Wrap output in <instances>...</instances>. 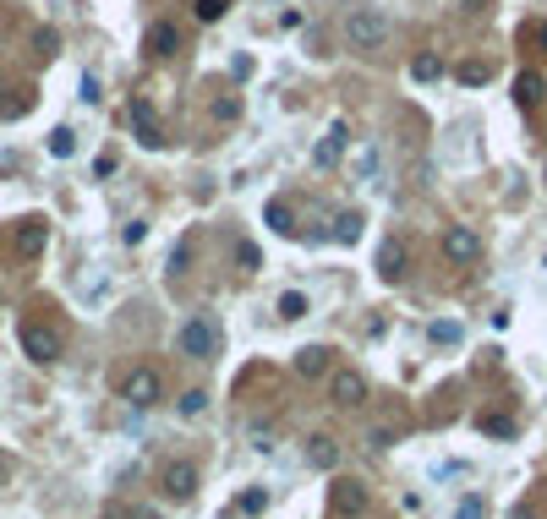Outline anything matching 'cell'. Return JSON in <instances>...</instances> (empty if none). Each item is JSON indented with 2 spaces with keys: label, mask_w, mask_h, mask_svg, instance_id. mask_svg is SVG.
Returning a JSON list of instances; mask_svg holds the SVG:
<instances>
[{
  "label": "cell",
  "mask_w": 547,
  "mask_h": 519,
  "mask_svg": "<svg viewBox=\"0 0 547 519\" xmlns=\"http://www.w3.org/2000/svg\"><path fill=\"white\" fill-rule=\"evenodd\" d=\"M50 153L55 159H72L77 153V132H72V126H55V132H50Z\"/></svg>",
  "instance_id": "obj_21"
},
{
  "label": "cell",
  "mask_w": 547,
  "mask_h": 519,
  "mask_svg": "<svg viewBox=\"0 0 547 519\" xmlns=\"http://www.w3.org/2000/svg\"><path fill=\"white\" fill-rule=\"evenodd\" d=\"M191 12H198V22H219L231 12V0H191Z\"/></svg>",
  "instance_id": "obj_26"
},
{
  "label": "cell",
  "mask_w": 547,
  "mask_h": 519,
  "mask_svg": "<svg viewBox=\"0 0 547 519\" xmlns=\"http://www.w3.org/2000/svg\"><path fill=\"white\" fill-rule=\"evenodd\" d=\"M460 6H465V12H481V6H488V0H460Z\"/></svg>",
  "instance_id": "obj_36"
},
{
  "label": "cell",
  "mask_w": 547,
  "mask_h": 519,
  "mask_svg": "<svg viewBox=\"0 0 547 519\" xmlns=\"http://www.w3.org/2000/svg\"><path fill=\"white\" fill-rule=\"evenodd\" d=\"M34 50H39L44 60H50V55L60 50V34H55V27H39V34H34Z\"/></svg>",
  "instance_id": "obj_28"
},
{
  "label": "cell",
  "mask_w": 547,
  "mask_h": 519,
  "mask_svg": "<svg viewBox=\"0 0 547 519\" xmlns=\"http://www.w3.org/2000/svg\"><path fill=\"white\" fill-rule=\"evenodd\" d=\"M536 39H542V50H547V22H542V27H536Z\"/></svg>",
  "instance_id": "obj_38"
},
{
  "label": "cell",
  "mask_w": 547,
  "mask_h": 519,
  "mask_svg": "<svg viewBox=\"0 0 547 519\" xmlns=\"http://www.w3.org/2000/svg\"><path fill=\"white\" fill-rule=\"evenodd\" d=\"M263 503H269V492H241V514H257Z\"/></svg>",
  "instance_id": "obj_34"
},
{
  "label": "cell",
  "mask_w": 547,
  "mask_h": 519,
  "mask_svg": "<svg viewBox=\"0 0 547 519\" xmlns=\"http://www.w3.org/2000/svg\"><path fill=\"white\" fill-rule=\"evenodd\" d=\"M274 312H279V322H301V317L312 312V301H307V290H285V296L274 301Z\"/></svg>",
  "instance_id": "obj_16"
},
{
  "label": "cell",
  "mask_w": 547,
  "mask_h": 519,
  "mask_svg": "<svg viewBox=\"0 0 547 519\" xmlns=\"http://www.w3.org/2000/svg\"><path fill=\"white\" fill-rule=\"evenodd\" d=\"M22 350H27V361L50 367L55 355H60V334H55V329H44V322H22Z\"/></svg>",
  "instance_id": "obj_4"
},
{
  "label": "cell",
  "mask_w": 547,
  "mask_h": 519,
  "mask_svg": "<svg viewBox=\"0 0 547 519\" xmlns=\"http://www.w3.org/2000/svg\"><path fill=\"white\" fill-rule=\"evenodd\" d=\"M121 241H126V246H137V241H148V224H143V219H132V224H126V230H121Z\"/></svg>",
  "instance_id": "obj_32"
},
{
  "label": "cell",
  "mask_w": 547,
  "mask_h": 519,
  "mask_svg": "<svg viewBox=\"0 0 547 519\" xmlns=\"http://www.w3.org/2000/svg\"><path fill=\"white\" fill-rule=\"evenodd\" d=\"M443 72H449V66H443V55H433V50H422V55L410 60V77H416V82H438Z\"/></svg>",
  "instance_id": "obj_20"
},
{
  "label": "cell",
  "mask_w": 547,
  "mask_h": 519,
  "mask_svg": "<svg viewBox=\"0 0 547 519\" xmlns=\"http://www.w3.org/2000/svg\"><path fill=\"white\" fill-rule=\"evenodd\" d=\"M455 519H488V503H481V492H465L455 503Z\"/></svg>",
  "instance_id": "obj_25"
},
{
  "label": "cell",
  "mask_w": 547,
  "mask_h": 519,
  "mask_svg": "<svg viewBox=\"0 0 547 519\" xmlns=\"http://www.w3.org/2000/svg\"><path fill=\"white\" fill-rule=\"evenodd\" d=\"M345 137H350V132H345V120H334V126H329V137L312 148V165H317V170H334V165H340V153H345Z\"/></svg>",
  "instance_id": "obj_9"
},
{
  "label": "cell",
  "mask_w": 547,
  "mask_h": 519,
  "mask_svg": "<svg viewBox=\"0 0 547 519\" xmlns=\"http://www.w3.org/2000/svg\"><path fill=\"white\" fill-rule=\"evenodd\" d=\"M509 519H531V508H514V514H509Z\"/></svg>",
  "instance_id": "obj_37"
},
{
  "label": "cell",
  "mask_w": 547,
  "mask_h": 519,
  "mask_svg": "<svg viewBox=\"0 0 547 519\" xmlns=\"http://www.w3.org/2000/svg\"><path fill=\"white\" fill-rule=\"evenodd\" d=\"M367 443H372L378 453H389V448H395V427H372V432H367Z\"/></svg>",
  "instance_id": "obj_30"
},
{
  "label": "cell",
  "mask_w": 547,
  "mask_h": 519,
  "mask_svg": "<svg viewBox=\"0 0 547 519\" xmlns=\"http://www.w3.org/2000/svg\"><path fill=\"white\" fill-rule=\"evenodd\" d=\"M329 399H334L340 410H356V405L367 399V377H362V372H350V367H340V372L329 377Z\"/></svg>",
  "instance_id": "obj_5"
},
{
  "label": "cell",
  "mask_w": 547,
  "mask_h": 519,
  "mask_svg": "<svg viewBox=\"0 0 547 519\" xmlns=\"http://www.w3.org/2000/svg\"><path fill=\"white\" fill-rule=\"evenodd\" d=\"M443 257H449V263H476V257H481V236L471 230V224H449Z\"/></svg>",
  "instance_id": "obj_6"
},
{
  "label": "cell",
  "mask_w": 547,
  "mask_h": 519,
  "mask_svg": "<svg viewBox=\"0 0 547 519\" xmlns=\"http://www.w3.org/2000/svg\"><path fill=\"white\" fill-rule=\"evenodd\" d=\"M378 165H383V159H378V148H367V153L356 159V181H372V175H378Z\"/></svg>",
  "instance_id": "obj_29"
},
{
  "label": "cell",
  "mask_w": 547,
  "mask_h": 519,
  "mask_svg": "<svg viewBox=\"0 0 547 519\" xmlns=\"http://www.w3.org/2000/svg\"><path fill=\"white\" fill-rule=\"evenodd\" d=\"M362 224H367V219H362L356 208H345V213L334 219V230H329V236H334L340 246H356V241H362Z\"/></svg>",
  "instance_id": "obj_17"
},
{
  "label": "cell",
  "mask_w": 547,
  "mask_h": 519,
  "mask_svg": "<svg viewBox=\"0 0 547 519\" xmlns=\"http://www.w3.org/2000/svg\"><path fill=\"white\" fill-rule=\"evenodd\" d=\"M433 476H443V481H449V476H471V465H460V460H449V465H438Z\"/></svg>",
  "instance_id": "obj_35"
},
{
  "label": "cell",
  "mask_w": 547,
  "mask_h": 519,
  "mask_svg": "<svg viewBox=\"0 0 547 519\" xmlns=\"http://www.w3.org/2000/svg\"><path fill=\"white\" fill-rule=\"evenodd\" d=\"M389 34H395V27H389V17H383L378 6H356L345 17V44L350 50H383Z\"/></svg>",
  "instance_id": "obj_1"
},
{
  "label": "cell",
  "mask_w": 547,
  "mask_h": 519,
  "mask_svg": "<svg viewBox=\"0 0 547 519\" xmlns=\"http://www.w3.org/2000/svg\"><path fill=\"white\" fill-rule=\"evenodd\" d=\"M378 274H383V279H400V241H383V252H378Z\"/></svg>",
  "instance_id": "obj_22"
},
{
  "label": "cell",
  "mask_w": 547,
  "mask_h": 519,
  "mask_svg": "<svg viewBox=\"0 0 547 519\" xmlns=\"http://www.w3.org/2000/svg\"><path fill=\"white\" fill-rule=\"evenodd\" d=\"M121 399L132 405V410H153L159 399H165V377H159L153 367H132L121 377Z\"/></svg>",
  "instance_id": "obj_3"
},
{
  "label": "cell",
  "mask_w": 547,
  "mask_h": 519,
  "mask_svg": "<svg viewBox=\"0 0 547 519\" xmlns=\"http://www.w3.org/2000/svg\"><path fill=\"white\" fill-rule=\"evenodd\" d=\"M307 465H312V470H340V443L324 438V432L307 438Z\"/></svg>",
  "instance_id": "obj_12"
},
{
  "label": "cell",
  "mask_w": 547,
  "mask_h": 519,
  "mask_svg": "<svg viewBox=\"0 0 547 519\" xmlns=\"http://www.w3.org/2000/svg\"><path fill=\"white\" fill-rule=\"evenodd\" d=\"M165 498H176V503L198 498V465H165Z\"/></svg>",
  "instance_id": "obj_8"
},
{
  "label": "cell",
  "mask_w": 547,
  "mask_h": 519,
  "mask_svg": "<svg viewBox=\"0 0 547 519\" xmlns=\"http://www.w3.org/2000/svg\"><path fill=\"white\" fill-rule=\"evenodd\" d=\"M460 82H488V66H481V60H465V66H460Z\"/></svg>",
  "instance_id": "obj_31"
},
{
  "label": "cell",
  "mask_w": 547,
  "mask_h": 519,
  "mask_svg": "<svg viewBox=\"0 0 547 519\" xmlns=\"http://www.w3.org/2000/svg\"><path fill=\"white\" fill-rule=\"evenodd\" d=\"M0 481H6V460H0Z\"/></svg>",
  "instance_id": "obj_39"
},
{
  "label": "cell",
  "mask_w": 547,
  "mask_h": 519,
  "mask_svg": "<svg viewBox=\"0 0 547 519\" xmlns=\"http://www.w3.org/2000/svg\"><path fill=\"white\" fill-rule=\"evenodd\" d=\"M236 263H241L246 274H257V268H263V252H257L252 241H241V246H236Z\"/></svg>",
  "instance_id": "obj_27"
},
{
  "label": "cell",
  "mask_w": 547,
  "mask_h": 519,
  "mask_svg": "<svg viewBox=\"0 0 547 519\" xmlns=\"http://www.w3.org/2000/svg\"><path fill=\"white\" fill-rule=\"evenodd\" d=\"M329 503H334V514H340V519H356V514L367 508V486H362V481H350V476H340V481H334V492H329Z\"/></svg>",
  "instance_id": "obj_7"
},
{
  "label": "cell",
  "mask_w": 547,
  "mask_h": 519,
  "mask_svg": "<svg viewBox=\"0 0 547 519\" xmlns=\"http://www.w3.org/2000/svg\"><path fill=\"white\" fill-rule=\"evenodd\" d=\"M176 410H181L186 421H191V415H203V410H208V394H203V388H186V394L176 399Z\"/></svg>",
  "instance_id": "obj_24"
},
{
  "label": "cell",
  "mask_w": 547,
  "mask_h": 519,
  "mask_svg": "<svg viewBox=\"0 0 547 519\" xmlns=\"http://www.w3.org/2000/svg\"><path fill=\"white\" fill-rule=\"evenodd\" d=\"M176 350L191 355V361H214V355H219V322L208 312H191L181 322V334H176Z\"/></svg>",
  "instance_id": "obj_2"
},
{
  "label": "cell",
  "mask_w": 547,
  "mask_h": 519,
  "mask_svg": "<svg viewBox=\"0 0 547 519\" xmlns=\"http://www.w3.org/2000/svg\"><path fill=\"white\" fill-rule=\"evenodd\" d=\"M542 93H547V82H542V77H531V72H520V77H514V105H520V110L542 105Z\"/></svg>",
  "instance_id": "obj_18"
},
{
  "label": "cell",
  "mask_w": 547,
  "mask_h": 519,
  "mask_svg": "<svg viewBox=\"0 0 547 519\" xmlns=\"http://www.w3.org/2000/svg\"><path fill=\"white\" fill-rule=\"evenodd\" d=\"M329 367H334V350H329V345H301V350H296V372H301V377H324Z\"/></svg>",
  "instance_id": "obj_10"
},
{
  "label": "cell",
  "mask_w": 547,
  "mask_h": 519,
  "mask_svg": "<svg viewBox=\"0 0 547 519\" xmlns=\"http://www.w3.org/2000/svg\"><path fill=\"white\" fill-rule=\"evenodd\" d=\"M427 339H433V345H460V339H465V329H460V322H443V317H438L433 329H427Z\"/></svg>",
  "instance_id": "obj_23"
},
{
  "label": "cell",
  "mask_w": 547,
  "mask_h": 519,
  "mask_svg": "<svg viewBox=\"0 0 547 519\" xmlns=\"http://www.w3.org/2000/svg\"><path fill=\"white\" fill-rule=\"evenodd\" d=\"M263 224H269L274 236H296V208L285 203V198H274V203L263 208Z\"/></svg>",
  "instance_id": "obj_15"
},
{
  "label": "cell",
  "mask_w": 547,
  "mask_h": 519,
  "mask_svg": "<svg viewBox=\"0 0 547 519\" xmlns=\"http://www.w3.org/2000/svg\"><path fill=\"white\" fill-rule=\"evenodd\" d=\"M252 448H257V453H274V432H269V427H252Z\"/></svg>",
  "instance_id": "obj_33"
},
{
  "label": "cell",
  "mask_w": 547,
  "mask_h": 519,
  "mask_svg": "<svg viewBox=\"0 0 547 519\" xmlns=\"http://www.w3.org/2000/svg\"><path fill=\"white\" fill-rule=\"evenodd\" d=\"M44 241H50L44 219H22V224H17V252H22V257H39V252H44Z\"/></svg>",
  "instance_id": "obj_13"
},
{
  "label": "cell",
  "mask_w": 547,
  "mask_h": 519,
  "mask_svg": "<svg viewBox=\"0 0 547 519\" xmlns=\"http://www.w3.org/2000/svg\"><path fill=\"white\" fill-rule=\"evenodd\" d=\"M476 427H481V432H488V438H498V443H509V438H520V421H514V415H493V410H488V415H481V421H476Z\"/></svg>",
  "instance_id": "obj_19"
},
{
  "label": "cell",
  "mask_w": 547,
  "mask_h": 519,
  "mask_svg": "<svg viewBox=\"0 0 547 519\" xmlns=\"http://www.w3.org/2000/svg\"><path fill=\"white\" fill-rule=\"evenodd\" d=\"M143 50H148V55H159V60H165V55H176V50H181L176 22H153L148 34H143Z\"/></svg>",
  "instance_id": "obj_11"
},
{
  "label": "cell",
  "mask_w": 547,
  "mask_h": 519,
  "mask_svg": "<svg viewBox=\"0 0 547 519\" xmlns=\"http://www.w3.org/2000/svg\"><path fill=\"white\" fill-rule=\"evenodd\" d=\"M132 126H137V137L148 143V148H165V132H159V120H153V105H132Z\"/></svg>",
  "instance_id": "obj_14"
}]
</instances>
